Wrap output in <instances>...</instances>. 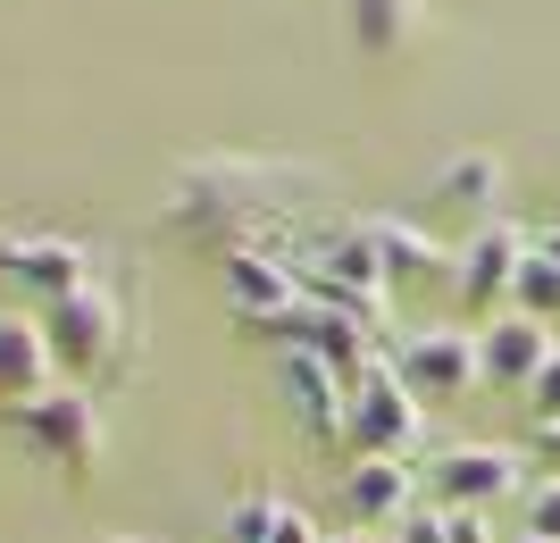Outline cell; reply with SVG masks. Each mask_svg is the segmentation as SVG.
I'll use <instances>...</instances> for the list:
<instances>
[{"instance_id": "cell-7", "label": "cell", "mask_w": 560, "mask_h": 543, "mask_svg": "<svg viewBox=\"0 0 560 543\" xmlns=\"http://www.w3.org/2000/svg\"><path fill=\"white\" fill-rule=\"evenodd\" d=\"M0 276L50 309V302H68V293L93 284V251L68 235H0Z\"/></svg>"}, {"instance_id": "cell-23", "label": "cell", "mask_w": 560, "mask_h": 543, "mask_svg": "<svg viewBox=\"0 0 560 543\" xmlns=\"http://www.w3.org/2000/svg\"><path fill=\"white\" fill-rule=\"evenodd\" d=\"M536 460H552V469H560V418L536 426Z\"/></svg>"}, {"instance_id": "cell-11", "label": "cell", "mask_w": 560, "mask_h": 543, "mask_svg": "<svg viewBox=\"0 0 560 543\" xmlns=\"http://www.w3.org/2000/svg\"><path fill=\"white\" fill-rule=\"evenodd\" d=\"M477 359H486L493 385L527 393V385H536V368L552 359V327H544V318H527V309H502V318H486V327H477Z\"/></svg>"}, {"instance_id": "cell-14", "label": "cell", "mask_w": 560, "mask_h": 543, "mask_svg": "<svg viewBox=\"0 0 560 543\" xmlns=\"http://www.w3.org/2000/svg\"><path fill=\"white\" fill-rule=\"evenodd\" d=\"M435 201L477 210V226L502 217V160H493V151H460V160H444V167H435Z\"/></svg>"}, {"instance_id": "cell-18", "label": "cell", "mask_w": 560, "mask_h": 543, "mask_svg": "<svg viewBox=\"0 0 560 543\" xmlns=\"http://www.w3.org/2000/svg\"><path fill=\"white\" fill-rule=\"evenodd\" d=\"M511 309H527V318H544V327H552V318H560V268L544 260L536 243H527V260H518V284H511Z\"/></svg>"}, {"instance_id": "cell-15", "label": "cell", "mask_w": 560, "mask_h": 543, "mask_svg": "<svg viewBox=\"0 0 560 543\" xmlns=\"http://www.w3.org/2000/svg\"><path fill=\"white\" fill-rule=\"evenodd\" d=\"M343 17H351V43L369 50V59H394V50L419 34L427 0H343Z\"/></svg>"}, {"instance_id": "cell-5", "label": "cell", "mask_w": 560, "mask_h": 543, "mask_svg": "<svg viewBox=\"0 0 560 543\" xmlns=\"http://www.w3.org/2000/svg\"><path fill=\"white\" fill-rule=\"evenodd\" d=\"M394 368H401V385H410L419 402H452V393H468V385L486 377L477 327H419V334H401Z\"/></svg>"}, {"instance_id": "cell-24", "label": "cell", "mask_w": 560, "mask_h": 543, "mask_svg": "<svg viewBox=\"0 0 560 543\" xmlns=\"http://www.w3.org/2000/svg\"><path fill=\"white\" fill-rule=\"evenodd\" d=\"M527 243H536L544 260H552V268H560V226H536V235H527Z\"/></svg>"}, {"instance_id": "cell-3", "label": "cell", "mask_w": 560, "mask_h": 543, "mask_svg": "<svg viewBox=\"0 0 560 543\" xmlns=\"http://www.w3.org/2000/svg\"><path fill=\"white\" fill-rule=\"evenodd\" d=\"M9 426H18L68 485H93V469H101V410H93L84 385H50L43 402H25Z\"/></svg>"}, {"instance_id": "cell-17", "label": "cell", "mask_w": 560, "mask_h": 543, "mask_svg": "<svg viewBox=\"0 0 560 543\" xmlns=\"http://www.w3.org/2000/svg\"><path fill=\"white\" fill-rule=\"evenodd\" d=\"M394 543H493V535H486V510L435 501V510H410V519L394 527Z\"/></svg>"}, {"instance_id": "cell-25", "label": "cell", "mask_w": 560, "mask_h": 543, "mask_svg": "<svg viewBox=\"0 0 560 543\" xmlns=\"http://www.w3.org/2000/svg\"><path fill=\"white\" fill-rule=\"evenodd\" d=\"M327 543H385V535H369V527H351V535H327Z\"/></svg>"}, {"instance_id": "cell-12", "label": "cell", "mask_w": 560, "mask_h": 543, "mask_svg": "<svg viewBox=\"0 0 560 543\" xmlns=\"http://www.w3.org/2000/svg\"><path fill=\"white\" fill-rule=\"evenodd\" d=\"M277 393L293 402L302 435H318V444H343V410H351V393L327 377V359H310V352H277Z\"/></svg>"}, {"instance_id": "cell-20", "label": "cell", "mask_w": 560, "mask_h": 543, "mask_svg": "<svg viewBox=\"0 0 560 543\" xmlns=\"http://www.w3.org/2000/svg\"><path fill=\"white\" fill-rule=\"evenodd\" d=\"M527 543H560V476L527 485Z\"/></svg>"}, {"instance_id": "cell-22", "label": "cell", "mask_w": 560, "mask_h": 543, "mask_svg": "<svg viewBox=\"0 0 560 543\" xmlns=\"http://www.w3.org/2000/svg\"><path fill=\"white\" fill-rule=\"evenodd\" d=\"M268 543H327V535L310 527V510H302V501H284V510H277V527H268Z\"/></svg>"}, {"instance_id": "cell-6", "label": "cell", "mask_w": 560, "mask_h": 543, "mask_svg": "<svg viewBox=\"0 0 560 543\" xmlns=\"http://www.w3.org/2000/svg\"><path fill=\"white\" fill-rule=\"evenodd\" d=\"M218 276H226V302H234L243 327H268L284 309H302V268L284 260L277 243H234V251H218Z\"/></svg>"}, {"instance_id": "cell-10", "label": "cell", "mask_w": 560, "mask_h": 543, "mask_svg": "<svg viewBox=\"0 0 560 543\" xmlns=\"http://www.w3.org/2000/svg\"><path fill=\"white\" fill-rule=\"evenodd\" d=\"M50 385H59V359H50L43 318H25V309H0V410L18 418L25 402H43Z\"/></svg>"}, {"instance_id": "cell-26", "label": "cell", "mask_w": 560, "mask_h": 543, "mask_svg": "<svg viewBox=\"0 0 560 543\" xmlns=\"http://www.w3.org/2000/svg\"><path fill=\"white\" fill-rule=\"evenodd\" d=\"M109 543H151V535H109Z\"/></svg>"}, {"instance_id": "cell-21", "label": "cell", "mask_w": 560, "mask_h": 543, "mask_svg": "<svg viewBox=\"0 0 560 543\" xmlns=\"http://www.w3.org/2000/svg\"><path fill=\"white\" fill-rule=\"evenodd\" d=\"M527 410H536V426L560 418V343H552V359L536 368V385H527Z\"/></svg>"}, {"instance_id": "cell-4", "label": "cell", "mask_w": 560, "mask_h": 543, "mask_svg": "<svg viewBox=\"0 0 560 543\" xmlns=\"http://www.w3.org/2000/svg\"><path fill=\"white\" fill-rule=\"evenodd\" d=\"M419 426H427L419 393L401 385V368H394V359H376V368H369V385H360V393H351V410H343V444L360 451V460H410Z\"/></svg>"}, {"instance_id": "cell-13", "label": "cell", "mask_w": 560, "mask_h": 543, "mask_svg": "<svg viewBox=\"0 0 560 543\" xmlns=\"http://www.w3.org/2000/svg\"><path fill=\"white\" fill-rule=\"evenodd\" d=\"M343 510L369 527V535L401 527L419 510V469H410V460H360V469L343 476Z\"/></svg>"}, {"instance_id": "cell-16", "label": "cell", "mask_w": 560, "mask_h": 543, "mask_svg": "<svg viewBox=\"0 0 560 543\" xmlns=\"http://www.w3.org/2000/svg\"><path fill=\"white\" fill-rule=\"evenodd\" d=\"M376 243H385V276H452V268H460V251H444L435 235L401 226V217H385Z\"/></svg>"}, {"instance_id": "cell-2", "label": "cell", "mask_w": 560, "mask_h": 543, "mask_svg": "<svg viewBox=\"0 0 560 543\" xmlns=\"http://www.w3.org/2000/svg\"><path fill=\"white\" fill-rule=\"evenodd\" d=\"M43 334H50V359H59V377L68 385H109L126 377V352H117V302L101 293V284H84V293H68V302L43 309Z\"/></svg>"}, {"instance_id": "cell-9", "label": "cell", "mask_w": 560, "mask_h": 543, "mask_svg": "<svg viewBox=\"0 0 560 543\" xmlns=\"http://www.w3.org/2000/svg\"><path fill=\"white\" fill-rule=\"evenodd\" d=\"M518 260H527V235H518L511 217H486V226L460 243V276H452L460 302L502 318V309H511V284H518Z\"/></svg>"}, {"instance_id": "cell-1", "label": "cell", "mask_w": 560, "mask_h": 543, "mask_svg": "<svg viewBox=\"0 0 560 543\" xmlns=\"http://www.w3.org/2000/svg\"><path fill=\"white\" fill-rule=\"evenodd\" d=\"M310 192L302 167H259V160H201L176 176L167 192V226L176 235H201L218 251L234 243H268L259 226H284V217H302L293 201Z\"/></svg>"}, {"instance_id": "cell-8", "label": "cell", "mask_w": 560, "mask_h": 543, "mask_svg": "<svg viewBox=\"0 0 560 543\" xmlns=\"http://www.w3.org/2000/svg\"><path fill=\"white\" fill-rule=\"evenodd\" d=\"M518 451L511 444H452V451H435L427 460V485L452 501V510H486V501H502V494H518Z\"/></svg>"}, {"instance_id": "cell-19", "label": "cell", "mask_w": 560, "mask_h": 543, "mask_svg": "<svg viewBox=\"0 0 560 543\" xmlns=\"http://www.w3.org/2000/svg\"><path fill=\"white\" fill-rule=\"evenodd\" d=\"M277 510H284V494H268V485H259V494H243V501L226 510V543H268Z\"/></svg>"}]
</instances>
